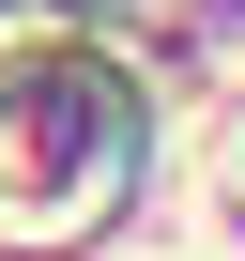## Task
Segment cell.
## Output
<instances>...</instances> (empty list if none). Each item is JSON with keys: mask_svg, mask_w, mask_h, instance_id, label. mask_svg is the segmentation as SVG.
<instances>
[{"mask_svg": "<svg viewBox=\"0 0 245 261\" xmlns=\"http://www.w3.org/2000/svg\"><path fill=\"white\" fill-rule=\"evenodd\" d=\"M122 169H138L122 77L92 46H0V215L16 230H92Z\"/></svg>", "mask_w": 245, "mask_h": 261, "instance_id": "1", "label": "cell"}]
</instances>
